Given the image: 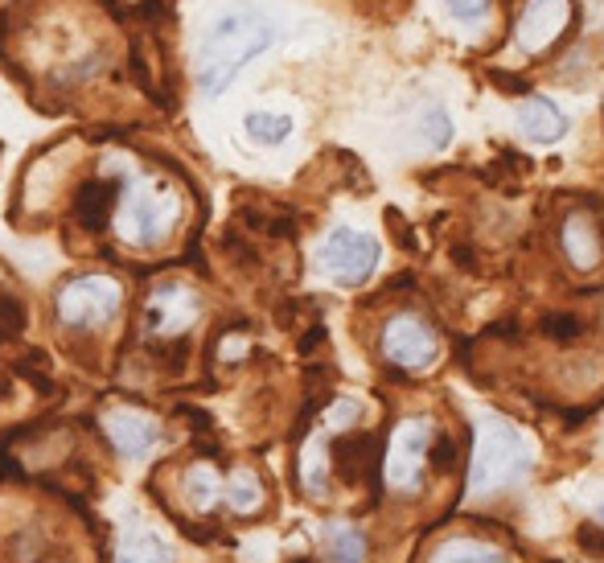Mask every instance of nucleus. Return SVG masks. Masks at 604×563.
Returning <instances> with one entry per match:
<instances>
[{
  "label": "nucleus",
  "instance_id": "nucleus-3",
  "mask_svg": "<svg viewBox=\"0 0 604 563\" xmlns=\"http://www.w3.org/2000/svg\"><path fill=\"white\" fill-rule=\"evenodd\" d=\"M181 214V197L165 177H128L124 181V206H119V234L137 247H156Z\"/></svg>",
  "mask_w": 604,
  "mask_h": 563
},
{
  "label": "nucleus",
  "instance_id": "nucleus-23",
  "mask_svg": "<svg viewBox=\"0 0 604 563\" xmlns=\"http://www.w3.org/2000/svg\"><path fill=\"white\" fill-rule=\"evenodd\" d=\"M576 543H580V551H588V555H596V560H604V530L601 526H580L576 530Z\"/></svg>",
  "mask_w": 604,
  "mask_h": 563
},
{
  "label": "nucleus",
  "instance_id": "nucleus-14",
  "mask_svg": "<svg viewBox=\"0 0 604 563\" xmlns=\"http://www.w3.org/2000/svg\"><path fill=\"white\" fill-rule=\"evenodd\" d=\"M116 206V181H87L75 194V218L87 231H103Z\"/></svg>",
  "mask_w": 604,
  "mask_h": 563
},
{
  "label": "nucleus",
  "instance_id": "nucleus-18",
  "mask_svg": "<svg viewBox=\"0 0 604 563\" xmlns=\"http://www.w3.org/2000/svg\"><path fill=\"white\" fill-rule=\"evenodd\" d=\"M330 560L333 563H367V535L358 526H330Z\"/></svg>",
  "mask_w": 604,
  "mask_h": 563
},
{
  "label": "nucleus",
  "instance_id": "nucleus-10",
  "mask_svg": "<svg viewBox=\"0 0 604 563\" xmlns=\"http://www.w3.org/2000/svg\"><path fill=\"white\" fill-rule=\"evenodd\" d=\"M103 432H107V440H112L124 457H144V452L160 440V424H156L149 411H137V408L103 411Z\"/></svg>",
  "mask_w": 604,
  "mask_h": 563
},
{
  "label": "nucleus",
  "instance_id": "nucleus-16",
  "mask_svg": "<svg viewBox=\"0 0 604 563\" xmlns=\"http://www.w3.org/2000/svg\"><path fill=\"white\" fill-rule=\"evenodd\" d=\"M428 563H510L498 547L481 543V539H449L432 551Z\"/></svg>",
  "mask_w": 604,
  "mask_h": 563
},
{
  "label": "nucleus",
  "instance_id": "nucleus-17",
  "mask_svg": "<svg viewBox=\"0 0 604 563\" xmlns=\"http://www.w3.org/2000/svg\"><path fill=\"white\" fill-rule=\"evenodd\" d=\"M247 137L255 140V144H284L288 140V132H293V119L288 116H280V112H252L247 116Z\"/></svg>",
  "mask_w": 604,
  "mask_h": 563
},
{
  "label": "nucleus",
  "instance_id": "nucleus-24",
  "mask_svg": "<svg viewBox=\"0 0 604 563\" xmlns=\"http://www.w3.org/2000/svg\"><path fill=\"white\" fill-rule=\"evenodd\" d=\"M449 13L457 21H481L489 13V0H449Z\"/></svg>",
  "mask_w": 604,
  "mask_h": 563
},
{
  "label": "nucleus",
  "instance_id": "nucleus-13",
  "mask_svg": "<svg viewBox=\"0 0 604 563\" xmlns=\"http://www.w3.org/2000/svg\"><path fill=\"white\" fill-rule=\"evenodd\" d=\"M518 128L527 132L530 140H560L567 132V116L543 95H530L523 107H518Z\"/></svg>",
  "mask_w": 604,
  "mask_h": 563
},
{
  "label": "nucleus",
  "instance_id": "nucleus-26",
  "mask_svg": "<svg viewBox=\"0 0 604 563\" xmlns=\"http://www.w3.org/2000/svg\"><path fill=\"white\" fill-rule=\"evenodd\" d=\"M432 461H436L440 473H452V469H457V448H452V440H440L436 452H432Z\"/></svg>",
  "mask_w": 604,
  "mask_h": 563
},
{
  "label": "nucleus",
  "instance_id": "nucleus-6",
  "mask_svg": "<svg viewBox=\"0 0 604 563\" xmlns=\"http://www.w3.org/2000/svg\"><path fill=\"white\" fill-rule=\"evenodd\" d=\"M378 264V243H374L367 231H354V227H337L330 231V239L321 243V268L346 284V289H358L367 284Z\"/></svg>",
  "mask_w": 604,
  "mask_h": 563
},
{
  "label": "nucleus",
  "instance_id": "nucleus-29",
  "mask_svg": "<svg viewBox=\"0 0 604 563\" xmlns=\"http://www.w3.org/2000/svg\"><path fill=\"white\" fill-rule=\"evenodd\" d=\"M293 563H309V560H293Z\"/></svg>",
  "mask_w": 604,
  "mask_h": 563
},
{
  "label": "nucleus",
  "instance_id": "nucleus-5",
  "mask_svg": "<svg viewBox=\"0 0 604 563\" xmlns=\"http://www.w3.org/2000/svg\"><path fill=\"white\" fill-rule=\"evenodd\" d=\"M428 445H432V420H424V415H411V420H403V424L390 432L387 457H383V473H387L390 486L403 489V494L420 489Z\"/></svg>",
  "mask_w": 604,
  "mask_h": 563
},
{
  "label": "nucleus",
  "instance_id": "nucleus-2",
  "mask_svg": "<svg viewBox=\"0 0 604 563\" xmlns=\"http://www.w3.org/2000/svg\"><path fill=\"white\" fill-rule=\"evenodd\" d=\"M530 473V445L527 436L510 420L489 415L477 427V448H473V465H468V494L486 498L493 489H506L523 482Z\"/></svg>",
  "mask_w": 604,
  "mask_h": 563
},
{
  "label": "nucleus",
  "instance_id": "nucleus-15",
  "mask_svg": "<svg viewBox=\"0 0 604 563\" xmlns=\"http://www.w3.org/2000/svg\"><path fill=\"white\" fill-rule=\"evenodd\" d=\"M116 563H169V547L160 543L149 526H132L119 539Z\"/></svg>",
  "mask_w": 604,
  "mask_h": 563
},
{
  "label": "nucleus",
  "instance_id": "nucleus-4",
  "mask_svg": "<svg viewBox=\"0 0 604 563\" xmlns=\"http://www.w3.org/2000/svg\"><path fill=\"white\" fill-rule=\"evenodd\" d=\"M119 305H124V289L112 276H78L54 296V312L66 330H95L116 317Z\"/></svg>",
  "mask_w": 604,
  "mask_h": 563
},
{
  "label": "nucleus",
  "instance_id": "nucleus-1",
  "mask_svg": "<svg viewBox=\"0 0 604 563\" xmlns=\"http://www.w3.org/2000/svg\"><path fill=\"white\" fill-rule=\"evenodd\" d=\"M275 41L272 21L255 9H231L210 25V34L197 50V82L206 95H222L234 82V75L259 59Z\"/></svg>",
  "mask_w": 604,
  "mask_h": 563
},
{
  "label": "nucleus",
  "instance_id": "nucleus-20",
  "mask_svg": "<svg viewBox=\"0 0 604 563\" xmlns=\"http://www.w3.org/2000/svg\"><path fill=\"white\" fill-rule=\"evenodd\" d=\"M185 494H190V502L197 510H210L218 498V473L210 465H194L185 473Z\"/></svg>",
  "mask_w": 604,
  "mask_h": 563
},
{
  "label": "nucleus",
  "instance_id": "nucleus-28",
  "mask_svg": "<svg viewBox=\"0 0 604 563\" xmlns=\"http://www.w3.org/2000/svg\"><path fill=\"white\" fill-rule=\"evenodd\" d=\"M321 337H325V330H321V325H317V330H312L309 337H305V342H300V354H309L312 346H317V342H321Z\"/></svg>",
  "mask_w": 604,
  "mask_h": 563
},
{
  "label": "nucleus",
  "instance_id": "nucleus-12",
  "mask_svg": "<svg viewBox=\"0 0 604 563\" xmlns=\"http://www.w3.org/2000/svg\"><path fill=\"white\" fill-rule=\"evenodd\" d=\"M560 239H564V255L571 259V268H601L604 231H596V222L588 214H571Z\"/></svg>",
  "mask_w": 604,
  "mask_h": 563
},
{
  "label": "nucleus",
  "instance_id": "nucleus-11",
  "mask_svg": "<svg viewBox=\"0 0 604 563\" xmlns=\"http://www.w3.org/2000/svg\"><path fill=\"white\" fill-rule=\"evenodd\" d=\"M333 457V469H337V477L346 482V486H358L362 477H371L374 473V436L367 432H354V436H337L330 448Z\"/></svg>",
  "mask_w": 604,
  "mask_h": 563
},
{
  "label": "nucleus",
  "instance_id": "nucleus-22",
  "mask_svg": "<svg viewBox=\"0 0 604 563\" xmlns=\"http://www.w3.org/2000/svg\"><path fill=\"white\" fill-rule=\"evenodd\" d=\"M25 330V309L13 296H0V337H17Z\"/></svg>",
  "mask_w": 604,
  "mask_h": 563
},
{
  "label": "nucleus",
  "instance_id": "nucleus-7",
  "mask_svg": "<svg viewBox=\"0 0 604 563\" xmlns=\"http://www.w3.org/2000/svg\"><path fill=\"white\" fill-rule=\"evenodd\" d=\"M383 354H387L390 367L424 370L440 358V337H436V330L424 317L399 312V317H390L387 330H383Z\"/></svg>",
  "mask_w": 604,
  "mask_h": 563
},
{
  "label": "nucleus",
  "instance_id": "nucleus-27",
  "mask_svg": "<svg viewBox=\"0 0 604 563\" xmlns=\"http://www.w3.org/2000/svg\"><path fill=\"white\" fill-rule=\"evenodd\" d=\"M387 222H390V227H395V239H399V243H403V247H408V252H411V247H415V239H411V234H408V222H403V218H399V214H395V210H387Z\"/></svg>",
  "mask_w": 604,
  "mask_h": 563
},
{
  "label": "nucleus",
  "instance_id": "nucleus-8",
  "mask_svg": "<svg viewBox=\"0 0 604 563\" xmlns=\"http://www.w3.org/2000/svg\"><path fill=\"white\" fill-rule=\"evenodd\" d=\"M197 296L185 284H165L149 296V309H144V325L149 333H160V337H181L197 321Z\"/></svg>",
  "mask_w": 604,
  "mask_h": 563
},
{
  "label": "nucleus",
  "instance_id": "nucleus-19",
  "mask_svg": "<svg viewBox=\"0 0 604 563\" xmlns=\"http://www.w3.org/2000/svg\"><path fill=\"white\" fill-rule=\"evenodd\" d=\"M227 498L239 514H255L259 506H264V486H259V477L247 473V469H239L231 477V486H227Z\"/></svg>",
  "mask_w": 604,
  "mask_h": 563
},
{
  "label": "nucleus",
  "instance_id": "nucleus-25",
  "mask_svg": "<svg viewBox=\"0 0 604 563\" xmlns=\"http://www.w3.org/2000/svg\"><path fill=\"white\" fill-rule=\"evenodd\" d=\"M424 132H428L432 149H445V144H449V116L436 107V112L428 116V124H424Z\"/></svg>",
  "mask_w": 604,
  "mask_h": 563
},
{
  "label": "nucleus",
  "instance_id": "nucleus-9",
  "mask_svg": "<svg viewBox=\"0 0 604 563\" xmlns=\"http://www.w3.org/2000/svg\"><path fill=\"white\" fill-rule=\"evenodd\" d=\"M567 25H571V0H527L514 34L527 54H543Z\"/></svg>",
  "mask_w": 604,
  "mask_h": 563
},
{
  "label": "nucleus",
  "instance_id": "nucleus-21",
  "mask_svg": "<svg viewBox=\"0 0 604 563\" xmlns=\"http://www.w3.org/2000/svg\"><path fill=\"white\" fill-rule=\"evenodd\" d=\"M543 333L547 337H555V342H571V337L584 333V321L571 317V312H555V317H543Z\"/></svg>",
  "mask_w": 604,
  "mask_h": 563
},
{
  "label": "nucleus",
  "instance_id": "nucleus-30",
  "mask_svg": "<svg viewBox=\"0 0 604 563\" xmlns=\"http://www.w3.org/2000/svg\"><path fill=\"white\" fill-rule=\"evenodd\" d=\"M601 514H604V506H601Z\"/></svg>",
  "mask_w": 604,
  "mask_h": 563
}]
</instances>
